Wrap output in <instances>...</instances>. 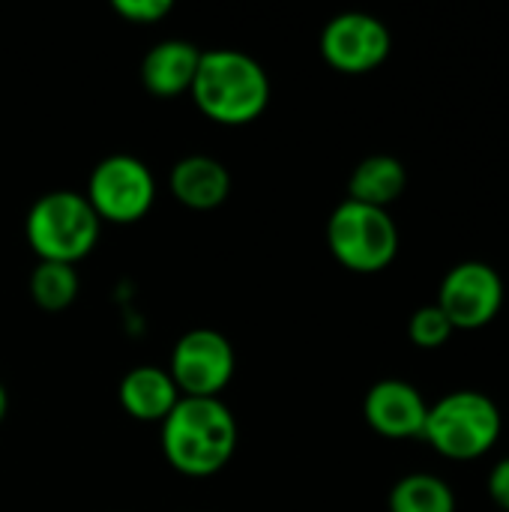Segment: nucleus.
Here are the masks:
<instances>
[{"mask_svg":"<svg viewBox=\"0 0 509 512\" xmlns=\"http://www.w3.org/2000/svg\"><path fill=\"white\" fill-rule=\"evenodd\" d=\"M24 234L39 261L75 267L99 243L102 222L81 192L54 189L30 204Z\"/></svg>","mask_w":509,"mask_h":512,"instance_id":"obj_3","label":"nucleus"},{"mask_svg":"<svg viewBox=\"0 0 509 512\" xmlns=\"http://www.w3.org/2000/svg\"><path fill=\"white\" fill-rule=\"evenodd\" d=\"M234 348L228 336L210 327H195L183 333L171 348L168 375L180 396L189 399H219L234 378Z\"/></svg>","mask_w":509,"mask_h":512,"instance_id":"obj_7","label":"nucleus"},{"mask_svg":"<svg viewBox=\"0 0 509 512\" xmlns=\"http://www.w3.org/2000/svg\"><path fill=\"white\" fill-rule=\"evenodd\" d=\"M390 512H456V492L438 474H408L402 477L387 498Z\"/></svg>","mask_w":509,"mask_h":512,"instance_id":"obj_15","label":"nucleus"},{"mask_svg":"<svg viewBox=\"0 0 509 512\" xmlns=\"http://www.w3.org/2000/svg\"><path fill=\"white\" fill-rule=\"evenodd\" d=\"M168 183H171V195L189 210H216L231 195V174L225 162L207 153L183 156L171 168Z\"/></svg>","mask_w":509,"mask_h":512,"instance_id":"obj_12","label":"nucleus"},{"mask_svg":"<svg viewBox=\"0 0 509 512\" xmlns=\"http://www.w3.org/2000/svg\"><path fill=\"white\" fill-rule=\"evenodd\" d=\"M84 198L99 222L135 225L156 204V177L138 156L114 153L93 165Z\"/></svg>","mask_w":509,"mask_h":512,"instance_id":"obj_6","label":"nucleus"},{"mask_svg":"<svg viewBox=\"0 0 509 512\" xmlns=\"http://www.w3.org/2000/svg\"><path fill=\"white\" fill-rule=\"evenodd\" d=\"M504 417L495 399L480 390H456L429 405L423 438L450 462L483 459L501 438Z\"/></svg>","mask_w":509,"mask_h":512,"instance_id":"obj_4","label":"nucleus"},{"mask_svg":"<svg viewBox=\"0 0 509 512\" xmlns=\"http://www.w3.org/2000/svg\"><path fill=\"white\" fill-rule=\"evenodd\" d=\"M192 99L204 117L219 126H246L270 105V75L246 51L210 48L192 81Z\"/></svg>","mask_w":509,"mask_h":512,"instance_id":"obj_2","label":"nucleus"},{"mask_svg":"<svg viewBox=\"0 0 509 512\" xmlns=\"http://www.w3.org/2000/svg\"><path fill=\"white\" fill-rule=\"evenodd\" d=\"M489 495L501 510L509 512V456L489 471Z\"/></svg>","mask_w":509,"mask_h":512,"instance_id":"obj_19","label":"nucleus"},{"mask_svg":"<svg viewBox=\"0 0 509 512\" xmlns=\"http://www.w3.org/2000/svg\"><path fill=\"white\" fill-rule=\"evenodd\" d=\"M426 414H429V402L414 384L402 378H384L372 384L363 399V417L369 429L390 441L423 438Z\"/></svg>","mask_w":509,"mask_h":512,"instance_id":"obj_10","label":"nucleus"},{"mask_svg":"<svg viewBox=\"0 0 509 512\" xmlns=\"http://www.w3.org/2000/svg\"><path fill=\"white\" fill-rule=\"evenodd\" d=\"M330 255L351 273H381L399 255V228L381 207L345 198L327 219Z\"/></svg>","mask_w":509,"mask_h":512,"instance_id":"obj_5","label":"nucleus"},{"mask_svg":"<svg viewBox=\"0 0 509 512\" xmlns=\"http://www.w3.org/2000/svg\"><path fill=\"white\" fill-rule=\"evenodd\" d=\"M201 63V48L189 39H162L141 60V84L159 96L174 99L192 90Z\"/></svg>","mask_w":509,"mask_h":512,"instance_id":"obj_11","label":"nucleus"},{"mask_svg":"<svg viewBox=\"0 0 509 512\" xmlns=\"http://www.w3.org/2000/svg\"><path fill=\"white\" fill-rule=\"evenodd\" d=\"M120 405L129 417L141 423H162L174 405L183 399L177 384L171 381L168 369L162 366H135L120 378L117 387Z\"/></svg>","mask_w":509,"mask_h":512,"instance_id":"obj_13","label":"nucleus"},{"mask_svg":"<svg viewBox=\"0 0 509 512\" xmlns=\"http://www.w3.org/2000/svg\"><path fill=\"white\" fill-rule=\"evenodd\" d=\"M111 9L132 24H156L174 9V3L171 0H114Z\"/></svg>","mask_w":509,"mask_h":512,"instance_id":"obj_18","label":"nucleus"},{"mask_svg":"<svg viewBox=\"0 0 509 512\" xmlns=\"http://www.w3.org/2000/svg\"><path fill=\"white\" fill-rule=\"evenodd\" d=\"M405 186H408V171H405L402 159H396L390 153H372V156L360 159L357 168L351 171L348 198L387 210L393 201L402 198Z\"/></svg>","mask_w":509,"mask_h":512,"instance_id":"obj_14","label":"nucleus"},{"mask_svg":"<svg viewBox=\"0 0 509 512\" xmlns=\"http://www.w3.org/2000/svg\"><path fill=\"white\" fill-rule=\"evenodd\" d=\"M30 297L42 312H63L75 303L81 279L72 264L39 261L30 273Z\"/></svg>","mask_w":509,"mask_h":512,"instance_id":"obj_16","label":"nucleus"},{"mask_svg":"<svg viewBox=\"0 0 509 512\" xmlns=\"http://www.w3.org/2000/svg\"><path fill=\"white\" fill-rule=\"evenodd\" d=\"M162 456L183 477L219 474L237 450V420L222 399L183 396L162 420Z\"/></svg>","mask_w":509,"mask_h":512,"instance_id":"obj_1","label":"nucleus"},{"mask_svg":"<svg viewBox=\"0 0 509 512\" xmlns=\"http://www.w3.org/2000/svg\"><path fill=\"white\" fill-rule=\"evenodd\" d=\"M393 48V36L378 15L339 12L321 30V57L345 75L375 72Z\"/></svg>","mask_w":509,"mask_h":512,"instance_id":"obj_9","label":"nucleus"},{"mask_svg":"<svg viewBox=\"0 0 509 512\" xmlns=\"http://www.w3.org/2000/svg\"><path fill=\"white\" fill-rule=\"evenodd\" d=\"M435 306L453 330H480L492 324L504 306V279L486 261H459L441 279Z\"/></svg>","mask_w":509,"mask_h":512,"instance_id":"obj_8","label":"nucleus"},{"mask_svg":"<svg viewBox=\"0 0 509 512\" xmlns=\"http://www.w3.org/2000/svg\"><path fill=\"white\" fill-rule=\"evenodd\" d=\"M6 414H9V393H6V387L0 381V423L6 420Z\"/></svg>","mask_w":509,"mask_h":512,"instance_id":"obj_20","label":"nucleus"},{"mask_svg":"<svg viewBox=\"0 0 509 512\" xmlns=\"http://www.w3.org/2000/svg\"><path fill=\"white\" fill-rule=\"evenodd\" d=\"M453 333H456L453 324L447 321V315L435 303L420 306L408 321V339L423 351H435V348L447 345Z\"/></svg>","mask_w":509,"mask_h":512,"instance_id":"obj_17","label":"nucleus"}]
</instances>
